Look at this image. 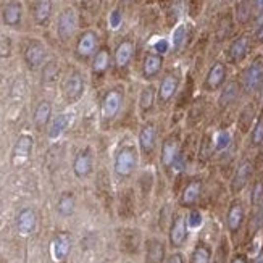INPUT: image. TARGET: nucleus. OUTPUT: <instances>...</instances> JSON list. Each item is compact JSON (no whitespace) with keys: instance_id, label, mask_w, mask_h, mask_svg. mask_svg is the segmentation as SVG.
Returning <instances> with one entry per match:
<instances>
[{"instance_id":"obj_1","label":"nucleus","mask_w":263,"mask_h":263,"mask_svg":"<svg viewBox=\"0 0 263 263\" xmlns=\"http://www.w3.org/2000/svg\"><path fill=\"white\" fill-rule=\"evenodd\" d=\"M137 166V152L134 147L126 146L116 152L115 157V173L119 178H128L134 173Z\"/></svg>"},{"instance_id":"obj_2","label":"nucleus","mask_w":263,"mask_h":263,"mask_svg":"<svg viewBox=\"0 0 263 263\" xmlns=\"http://www.w3.org/2000/svg\"><path fill=\"white\" fill-rule=\"evenodd\" d=\"M242 84L247 91H257V89L263 86V58L262 57L255 58L247 67V70L244 71Z\"/></svg>"},{"instance_id":"obj_3","label":"nucleus","mask_w":263,"mask_h":263,"mask_svg":"<svg viewBox=\"0 0 263 263\" xmlns=\"http://www.w3.org/2000/svg\"><path fill=\"white\" fill-rule=\"evenodd\" d=\"M170 244L171 247H181L184 242H186L188 239V223H186V218L183 217V215H175V218L171 221V226H170Z\"/></svg>"},{"instance_id":"obj_4","label":"nucleus","mask_w":263,"mask_h":263,"mask_svg":"<svg viewBox=\"0 0 263 263\" xmlns=\"http://www.w3.org/2000/svg\"><path fill=\"white\" fill-rule=\"evenodd\" d=\"M76 26H77L76 11L73 8H65L58 16V25H57L58 36L62 39L71 38V36H73L75 31H76Z\"/></svg>"},{"instance_id":"obj_5","label":"nucleus","mask_w":263,"mask_h":263,"mask_svg":"<svg viewBox=\"0 0 263 263\" xmlns=\"http://www.w3.org/2000/svg\"><path fill=\"white\" fill-rule=\"evenodd\" d=\"M165 242L158 237H149L146 241V263H165Z\"/></svg>"},{"instance_id":"obj_6","label":"nucleus","mask_w":263,"mask_h":263,"mask_svg":"<svg viewBox=\"0 0 263 263\" xmlns=\"http://www.w3.org/2000/svg\"><path fill=\"white\" fill-rule=\"evenodd\" d=\"M178 86H179V77L175 73H166L163 76V79L160 81V86H158V100L161 104H166L170 102L173 99V95L176 94L178 91Z\"/></svg>"},{"instance_id":"obj_7","label":"nucleus","mask_w":263,"mask_h":263,"mask_svg":"<svg viewBox=\"0 0 263 263\" xmlns=\"http://www.w3.org/2000/svg\"><path fill=\"white\" fill-rule=\"evenodd\" d=\"M36 226H38V215L33 208H23L16 217V228L18 232L23 236H28L34 232Z\"/></svg>"},{"instance_id":"obj_8","label":"nucleus","mask_w":263,"mask_h":263,"mask_svg":"<svg viewBox=\"0 0 263 263\" xmlns=\"http://www.w3.org/2000/svg\"><path fill=\"white\" fill-rule=\"evenodd\" d=\"M155 142H157V128L155 123L149 121L139 131V147L146 155L152 153L155 149Z\"/></svg>"},{"instance_id":"obj_9","label":"nucleus","mask_w":263,"mask_h":263,"mask_svg":"<svg viewBox=\"0 0 263 263\" xmlns=\"http://www.w3.org/2000/svg\"><path fill=\"white\" fill-rule=\"evenodd\" d=\"M63 91L70 102H76L82 95V92H84V81H82V76L79 73H76V71L71 73L67 77V81H65Z\"/></svg>"},{"instance_id":"obj_10","label":"nucleus","mask_w":263,"mask_h":263,"mask_svg":"<svg viewBox=\"0 0 263 263\" xmlns=\"http://www.w3.org/2000/svg\"><path fill=\"white\" fill-rule=\"evenodd\" d=\"M121 99L123 95L118 89H112L105 94L104 102H102V115L105 118H113L119 112V107H121Z\"/></svg>"},{"instance_id":"obj_11","label":"nucleus","mask_w":263,"mask_h":263,"mask_svg":"<svg viewBox=\"0 0 263 263\" xmlns=\"http://www.w3.org/2000/svg\"><path fill=\"white\" fill-rule=\"evenodd\" d=\"M225 79H226V67H225V63L217 62L210 70H208L204 86H205V89H208V91H215V89H218L221 84H223Z\"/></svg>"},{"instance_id":"obj_12","label":"nucleus","mask_w":263,"mask_h":263,"mask_svg":"<svg viewBox=\"0 0 263 263\" xmlns=\"http://www.w3.org/2000/svg\"><path fill=\"white\" fill-rule=\"evenodd\" d=\"M45 49L44 45L38 42V40H34V42H31L25 50V60L28 63L29 68H39L40 65L44 63L45 60Z\"/></svg>"},{"instance_id":"obj_13","label":"nucleus","mask_w":263,"mask_h":263,"mask_svg":"<svg viewBox=\"0 0 263 263\" xmlns=\"http://www.w3.org/2000/svg\"><path fill=\"white\" fill-rule=\"evenodd\" d=\"M161 67H163V57L160 53H147L144 62H142V75H144L146 79H153L160 73Z\"/></svg>"},{"instance_id":"obj_14","label":"nucleus","mask_w":263,"mask_h":263,"mask_svg":"<svg viewBox=\"0 0 263 263\" xmlns=\"http://www.w3.org/2000/svg\"><path fill=\"white\" fill-rule=\"evenodd\" d=\"M178 155H179V144H178V141L173 139V137L165 139L163 144H161V153H160L161 165L166 166V168H171L173 161L176 160Z\"/></svg>"},{"instance_id":"obj_15","label":"nucleus","mask_w":263,"mask_h":263,"mask_svg":"<svg viewBox=\"0 0 263 263\" xmlns=\"http://www.w3.org/2000/svg\"><path fill=\"white\" fill-rule=\"evenodd\" d=\"M73 171L77 178H86L92 171V155L89 150H81L73 161Z\"/></svg>"},{"instance_id":"obj_16","label":"nucleus","mask_w":263,"mask_h":263,"mask_svg":"<svg viewBox=\"0 0 263 263\" xmlns=\"http://www.w3.org/2000/svg\"><path fill=\"white\" fill-rule=\"evenodd\" d=\"M34 146V141L31 136L23 134L20 136V139L16 141V144L13 147V161H25L29 158Z\"/></svg>"},{"instance_id":"obj_17","label":"nucleus","mask_w":263,"mask_h":263,"mask_svg":"<svg viewBox=\"0 0 263 263\" xmlns=\"http://www.w3.org/2000/svg\"><path fill=\"white\" fill-rule=\"evenodd\" d=\"M95 47H97V36L94 31H86L77 40L76 52L81 57H89L95 52Z\"/></svg>"},{"instance_id":"obj_18","label":"nucleus","mask_w":263,"mask_h":263,"mask_svg":"<svg viewBox=\"0 0 263 263\" xmlns=\"http://www.w3.org/2000/svg\"><path fill=\"white\" fill-rule=\"evenodd\" d=\"M70 250H71V241L67 234H60L53 239L52 254H53V259H55L57 262L67 260V257L70 255Z\"/></svg>"},{"instance_id":"obj_19","label":"nucleus","mask_w":263,"mask_h":263,"mask_svg":"<svg viewBox=\"0 0 263 263\" xmlns=\"http://www.w3.org/2000/svg\"><path fill=\"white\" fill-rule=\"evenodd\" d=\"M247 52H249V38L247 36H241V38H237L234 42L229 45L228 57L231 62H241V60L246 58Z\"/></svg>"},{"instance_id":"obj_20","label":"nucleus","mask_w":263,"mask_h":263,"mask_svg":"<svg viewBox=\"0 0 263 263\" xmlns=\"http://www.w3.org/2000/svg\"><path fill=\"white\" fill-rule=\"evenodd\" d=\"M134 53V44L131 40H123L121 44L116 47L115 50V63L118 68H124L128 67L131 58H133Z\"/></svg>"},{"instance_id":"obj_21","label":"nucleus","mask_w":263,"mask_h":263,"mask_svg":"<svg viewBox=\"0 0 263 263\" xmlns=\"http://www.w3.org/2000/svg\"><path fill=\"white\" fill-rule=\"evenodd\" d=\"M23 7L18 0H11L3 8V23L7 26H16L21 21Z\"/></svg>"},{"instance_id":"obj_22","label":"nucleus","mask_w":263,"mask_h":263,"mask_svg":"<svg viewBox=\"0 0 263 263\" xmlns=\"http://www.w3.org/2000/svg\"><path fill=\"white\" fill-rule=\"evenodd\" d=\"M200 190H202V183L199 179H194V181H190L186 188L183 190V195H181V205H194L197 199H199L200 195Z\"/></svg>"},{"instance_id":"obj_23","label":"nucleus","mask_w":263,"mask_h":263,"mask_svg":"<svg viewBox=\"0 0 263 263\" xmlns=\"http://www.w3.org/2000/svg\"><path fill=\"white\" fill-rule=\"evenodd\" d=\"M242 220H244V208L239 202H236V204L231 205L229 212H228V217H226V223H228L229 231L236 232L239 228H241Z\"/></svg>"},{"instance_id":"obj_24","label":"nucleus","mask_w":263,"mask_h":263,"mask_svg":"<svg viewBox=\"0 0 263 263\" xmlns=\"http://www.w3.org/2000/svg\"><path fill=\"white\" fill-rule=\"evenodd\" d=\"M75 207H76V200H75L73 194L63 192L62 195H60L58 204H57V212L60 217H65V218L71 217V215L75 213Z\"/></svg>"},{"instance_id":"obj_25","label":"nucleus","mask_w":263,"mask_h":263,"mask_svg":"<svg viewBox=\"0 0 263 263\" xmlns=\"http://www.w3.org/2000/svg\"><path fill=\"white\" fill-rule=\"evenodd\" d=\"M70 121H71V118L68 115H58V116L53 118L52 124L49 126V137L50 139H58V137L68 129Z\"/></svg>"},{"instance_id":"obj_26","label":"nucleus","mask_w":263,"mask_h":263,"mask_svg":"<svg viewBox=\"0 0 263 263\" xmlns=\"http://www.w3.org/2000/svg\"><path fill=\"white\" fill-rule=\"evenodd\" d=\"M250 171H252V166H250L249 161H242V163L239 165L236 175L232 178V190H241L246 186L247 179L250 176Z\"/></svg>"},{"instance_id":"obj_27","label":"nucleus","mask_w":263,"mask_h":263,"mask_svg":"<svg viewBox=\"0 0 263 263\" xmlns=\"http://www.w3.org/2000/svg\"><path fill=\"white\" fill-rule=\"evenodd\" d=\"M50 115H52V105L49 102H45V100H44V102H40L34 110V123H36V126H38V128L45 126V124L49 123Z\"/></svg>"},{"instance_id":"obj_28","label":"nucleus","mask_w":263,"mask_h":263,"mask_svg":"<svg viewBox=\"0 0 263 263\" xmlns=\"http://www.w3.org/2000/svg\"><path fill=\"white\" fill-rule=\"evenodd\" d=\"M52 13V0H38L34 5V20L42 25L50 18Z\"/></svg>"},{"instance_id":"obj_29","label":"nucleus","mask_w":263,"mask_h":263,"mask_svg":"<svg viewBox=\"0 0 263 263\" xmlns=\"http://www.w3.org/2000/svg\"><path fill=\"white\" fill-rule=\"evenodd\" d=\"M109 65H110V53H109V50L100 49L94 57L92 70L95 71V73H104V71H107V68H109Z\"/></svg>"},{"instance_id":"obj_30","label":"nucleus","mask_w":263,"mask_h":263,"mask_svg":"<svg viewBox=\"0 0 263 263\" xmlns=\"http://www.w3.org/2000/svg\"><path fill=\"white\" fill-rule=\"evenodd\" d=\"M237 94H239L237 82H228V84L225 86L223 92H221V95H220V105L226 107L231 102H234V100L237 99Z\"/></svg>"},{"instance_id":"obj_31","label":"nucleus","mask_w":263,"mask_h":263,"mask_svg":"<svg viewBox=\"0 0 263 263\" xmlns=\"http://www.w3.org/2000/svg\"><path fill=\"white\" fill-rule=\"evenodd\" d=\"M212 260V250L205 244H197L194 249L192 257H190V263H210Z\"/></svg>"},{"instance_id":"obj_32","label":"nucleus","mask_w":263,"mask_h":263,"mask_svg":"<svg viewBox=\"0 0 263 263\" xmlns=\"http://www.w3.org/2000/svg\"><path fill=\"white\" fill-rule=\"evenodd\" d=\"M252 10H254V3L249 2V0H241L236 5V20L239 23H247L252 16Z\"/></svg>"},{"instance_id":"obj_33","label":"nucleus","mask_w":263,"mask_h":263,"mask_svg":"<svg viewBox=\"0 0 263 263\" xmlns=\"http://www.w3.org/2000/svg\"><path fill=\"white\" fill-rule=\"evenodd\" d=\"M155 102V87L153 86H147L144 87V91L141 92L139 97V107L142 112H149L153 107Z\"/></svg>"},{"instance_id":"obj_34","label":"nucleus","mask_w":263,"mask_h":263,"mask_svg":"<svg viewBox=\"0 0 263 263\" xmlns=\"http://www.w3.org/2000/svg\"><path fill=\"white\" fill-rule=\"evenodd\" d=\"M57 76H58V67H57V63H47L45 67H44V73H42V81L45 82V84H50V82H53L57 79Z\"/></svg>"},{"instance_id":"obj_35","label":"nucleus","mask_w":263,"mask_h":263,"mask_svg":"<svg viewBox=\"0 0 263 263\" xmlns=\"http://www.w3.org/2000/svg\"><path fill=\"white\" fill-rule=\"evenodd\" d=\"M252 144L254 146L263 144V113L255 121V126L252 129Z\"/></svg>"},{"instance_id":"obj_36","label":"nucleus","mask_w":263,"mask_h":263,"mask_svg":"<svg viewBox=\"0 0 263 263\" xmlns=\"http://www.w3.org/2000/svg\"><path fill=\"white\" fill-rule=\"evenodd\" d=\"M186 26H178L175 29V33H173V47H175L176 50H179L181 47L186 42Z\"/></svg>"},{"instance_id":"obj_37","label":"nucleus","mask_w":263,"mask_h":263,"mask_svg":"<svg viewBox=\"0 0 263 263\" xmlns=\"http://www.w3.org/2000/svg\"><path fill=\"white\" fill-rule=\"evenodd\" d=\"M252 121H254V107L249 105L241 113V118H239V126H241L242 129H247L249 124Z\"/></svg>"},{"instance_id":"obj_38","label":"nucleus","mask_w":263,"mask_h":263,"mask_svg":"<svg viewBox=\"0 0 263 263\" xmlns=\"http://www.w3.org/2000/svg\"><path fill=\"white\" fill-rule=\"evenodd\" d=\"M186 223H188V228L190 229H197L199 226L202 225V215L199 210H190L188 218H186Z\"/></svg>"},{"instance_id":"obj_39","label":"nucleus","mask_w":263,"mask_h":263,"mask_svg":"<svg viewBox=\"0 0 263 263\" xmlns=\"http://www.w3.org/2000/svg\"><path fill=\"white\" fill-rule=\"evenodd\" d=\"M229 144H231V134L228 133V131H221V133L217 136V144H215V149H217V150H225Z\"/></svg>"},{"instance_id":"obj_40","label":"nucleus","mask_w":263,"mask_h":263,"mask_svg":"<svg viewBox=\"0 0 263 263\" xmlns=\"http://www.w3.org/2000/svg\"><path fill=\"white\" fill-rule=\"evenodd\" d=\"M262 197H263V183L259 181V183H255V186H254V190H252V197H250V200H252V204L257 205L259 202L262 200Z\"/></svg>"},{"instance_id":"obj_41","label":"nucleus","mask_w":263,"mask_h":263,"mask_svg":"<svg viewBox=\"0 0 263 263\" xmlns=\"http://www.w3.org/2000/svg\"><path fill=\"white\" fill-rule=\"evenodd\" d=\"M121 21H123L121 11H119L118 8H116V10H113L112 13H110V18H109L110 28H112V29H116V28H119V25H121Z\"/></svg>"},{"instance_id":"obj_42","label":"nucleus","mask_w":263,"mask_h":263,"mask_svg":"<svg viewBox=\"0 0 263 263\" xmlns=\"http://www.w3.org/2000/svg\"><path fill=\"white\" fill-rule=\"evenodd\" d=\"M155 52L160 53V55H163V53H166V52H168V42H166L165 39L158 40V42L155 44Z\"/></svg>"},{"instance_id":"obj_43","label":"nucleus","mask_w":263,"mask_h":263,"mask_svg":"<svg viewBox=\"0 0 263 263\" xmlns=\"http://www.w3.org/2000/svg\"><path fill=\"white\" fill-rule=\"evenodd\" d=\"M165 263H184V259H183V255L179 252H175V254H171L168 259L165 260Z\"/></svg>"},{"instance_id":"obj_44","label":"nucleus","mask_w":263,"mask_h":263,"mask_svg":"<svg viewBox=\"0 0 263 263\" xmlns=\"http://www.w3.org/2000/svg\"><path fill=\"white\" fill-rule=\"evenodd\" d=\"M255 38L259 39V40H263V21L259 25V28H257V31H255Z\"/></svg>"},{"instance_id":"obj_45","label":"nucleus","mask_w":263,"mask_h":263,"mask_svg":"<svg viewBox=\"0 0 263 263\" xmlns=\"http://www.w3.org/2000/svg\"><path fill=\"white\" fill-rule=\"evenodd\" d=\"M254 8L257 11H263V0H254Z\"/></svg>"},{"instance_id":"obj_46","label":"nucleus","mask_w":263,"mask_h":263,"mask_svg":"<svg viewBox=\"0 0 263 263\" xmlns=\"http://www.w3.org/2000/svg\"><path fill=\"white\" fill-rule=\"evenodd\" d=\"M231 263H247V260H246V257H242V255H237L234 260H232Z\"/></svg>"},{"instance_id":"obj_47","label":"nucleus","mask_w":263,"mask_h":263,"mask_svg":"<svg viewBox=\"0 0 263 263\" xmlns=\"http://www.w3.org/2000/svg\"><path fill=\"white\" fill-rule=\"evenodd\" d=\"M254 263H263V254H260L259 257H257V259L254 260Z\"/></svg>"},{"instance_id":"obj_48","label":"nucleus","mask_w":263,"mask_h":263,"mask_svg":"<svg viewBox=\"0 0 263 263\" xmlns=\"http://www.w3.org/2000/svg\"><path fill=\"white\" fill-rule=\"evenodd\" d=\"M124 2H131V0H124Z\"/></svg>"}]
</instances>
